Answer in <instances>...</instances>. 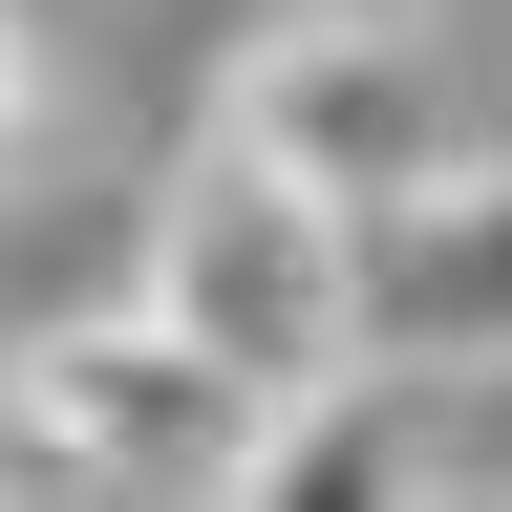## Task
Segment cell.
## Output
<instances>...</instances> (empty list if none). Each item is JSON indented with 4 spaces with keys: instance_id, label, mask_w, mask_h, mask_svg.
Masks as SVG:
<instances>
[{
    "instance_id": "6da1fadb",
    "label": "cell",
    "mask_w": 512,
    "mask_h": 512,
    "mask_svg": "<svg viewBox=\"0 0 512 512\" xmlns=\"http://www.w3.org/2000/svg\"><path fill=\"white\" fill-rule=\"evenodd\" d=\"M150 299L256 384V406H299L320 363H363V214L299 192L256 128H192V171H171V214H150Z\"/></svg>"
},
{
    "instance_id": "7a4b0ae2",
    "label": "cell",
    "mask_w": 512,
    "mask_h": 512,
    "mask_svg": "<svg viewBox=\"0 0 512 512\" xmlns=\"http://www.w3.org/2000/svg\"><path fill=\"white\" fill-rule=\"evenodd\" d=\"M256 427L278 406H256L150 278L107 320H43V342L0 363V448H22L43 491H256Z\"/></svg>"
},
{
    "instance_id": "3957f363",
    "label": "cell",
    "mask_w": 512,
    "mask_h": 512,
    "mask_svg": "<svg viewBox=\"0 0 512 512\" xmlns=\"http://www.w3.org/2000/svg\"><path fill=\"white\" fill-rule=\"evenodd\" d=\"M214 128H256L299 192H342V214H384L427 150H448V64L406 22H363V0H299V22H256L214 64Z\"/></svg>"
},
{
    "instance_id": "277c9868",
    "label": "cell",
    "mask_w": 512,
    "mask_h": 512,
    "mask_svg": "<svg viewBox=\"0 0 512 512\" xmlns=\"http://www.w3.org/2000/svg\"><path fill=\"white\" fill-rule=\"evenodd\" d=\"M363 342H512V150H448L363 214Z\"/></svg>"
},
{
    "instance_id": "5b68a950",
    "label": "cell",
    "mask_w": 512,
    "mask_h": 512,
    "mask_svg": "<svg viewBox=\"0 0 512 512\" xmlns=\"http://www.w3.org/2000/svg\"><path fill=\"white\" fill-rule=\"evenodd\" d=\"M43 128H64V64H43V22H22V0H0V192L43 171Z\"/></svg>"
}]
</instances>
